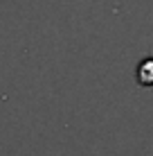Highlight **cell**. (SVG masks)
<instances>
[{
  "label": "cell",
  "mask_w": 153,
  "mask_h": 156,
  "mask_svg": "<svg viewBox=\"0 0 153 156\" xmlns=\"http://www.w3.org/2000/svg\"><path fill=\"white\" fill-rule=\"evenodd\" d=\"M138 79L140 84H153V59H144L138 66Z\"/></svg>",
  "instance_id": "6da1fadb"
}]
</instances>
